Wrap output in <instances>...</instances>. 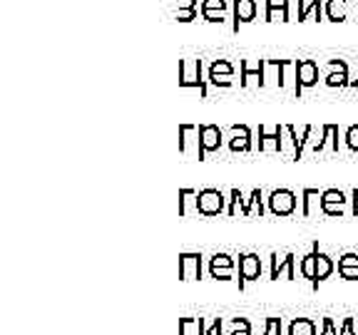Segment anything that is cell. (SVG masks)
Returning <instances> with one entry per match:
<instances>
[{"instance_id":"cell-1","label":"cell","mask_w":358,"mask_h":335,"mask_svg":"<svg viewBox=\"0 0 358 335\" xmlns=\"http://www.w3.org/2000/svg\"><path fill=\"white\" fill-rule=\"evenodd\" d=\"M204 62L197 58L179 60V87H197L199 94L207 100V80H204Z\"/></svg>"},{"instance_id":"cell-2","label":"cell","mask_w":358,"mask_h":335,"mask_svg":"<svg viewBox=\"0 0 358 335\" xmlns=\"http://www.w3.org/2000/svg\"><path fill=\"white\" fill-rule=\"evenodd\" d=\"M227 206V199L221 194L219 189H202L197 191V199H194V212L202 214V216H219Z\"/></svg>"},{"instance_id":"cell-3","label":"cell","mask_w":358,"mask_h":335,"mask_svg":"<svg viewBox=\"0 0 358 335\" xmlns=\"http://www.w3.org/2000/svg\"><path fill=\"white\" fill-rule=\"evenodd\" d=\"M318 85V65L314 60H296V70H293V92L301 97L304 89H311Z\"/></svg>"},{"instance_id":"cell-4","label":"cell","mask_w":358,"mask_h":335,"mask_svg":"<svg viewBox=\"0 0 358 335\" xmlns=\"http://www.w3.org/2000/svg\"><path fill=\"white\" fill-rule=\"evenodd\" d=\"M266 204H268V212L274 214V216H291V214H296L298 199L291 189H274V191L268 194Z\"/></svg>"},{"instance_id":"cell-5","label":"cell","mask_w":358,"mask_h":335,"mask_svg":"<svg viewBox=\"0 0 358 335\" xmlns=\"http://www.w3.org/2000/svg\"><path fill=\"white\" fill-rule=\"evenodd\" d=\"M262 276V259H259L257 253H241L239 256V291L246 289V283L251 281H259Z\"/></svg>"},{"instance_id":"cell-6","label":"cell","mask_w":358,"mask_h":335,"mask_svg":"<svg viewBox=\"0 0 358 335\" xmlns=\"http://www.w3.org/2000/svg\"><path fill=\"white\" fill-rule=\"evenodd\" d=\"M221 141H224V132H221V127H216V124H199V147H202V152H199V162L207 159L209 152H219Z\"/></svg>"},{"instance_id":"cell-7","label":"cell","mask_w":358,"mask_h":335,"mask_svg":"<svg viewBox=\"0 0 358 335\" xmlns=\"http://www.w3.org/2000/svg\"><path fill=\"white\" fill-rule=\"evenodd\" d=\"M284 144V124H259V152H279Z\"/></svg>"},{"instance_id":"cell-8","label":"cell","mask_w":358,"mask_h":335,"mask_svg":"<svg viewBox=\"0 0 358 335\" xmlns=\"http://www.w3.org/2000/svg\"><path fill=\"white\" fill-rule=\"evenodd\" d=\"M202 253H179V281H199L202 278Z\"/></svg>"},{"instance_id":"cell-9","label":"cell","mask_w":358,"mask_h":335,"mask_svg":"<svg viewBox=\"0 0 358 335\" xmlns=\"http://www.w3.org/2000/svg\"><path fill=\"white\" fill-rule=\"evenodd\" d=\"M281 273H287L289 281L296 278V253H271V281H279Z\"/></svg>"},{"instance_id":"cell-10","label":"cell","mask_w":358,"mask_h":335,"mask_svg":"<svg viewBox=\"0 0 358 335\" xmlns=\"http://www.w3.org/2000/svg\"><path fill=\"white\" fill-rule=\"evenodd\" d=\"M209 83L214 87H232L234 85V65L229 60H214L209 65Z\"/></svg>"},{"instance_id":"cell-11","label":"cell","mask_w":358,"mask_h":335,"mask_svg":"<svg viewBox=\"0 0 358 335\" xmlns=\"http://www.w3.org/2000/svg\"><path fill=\"white\" fill-rule=\"evenodd\" d=\"M209 276L216 281H234V259L229 253H214L209 259Z\"/></svg>"},{"instance_id":"cell-12","label":"cell","mask_w":358,"mask_h":335,"mask_svg":"<svg viewBox=\"0 0 358 335\" xmlns=\"http://www.w3.org/2000/svg\"><path fill=\"white\" fill-rule=\"evenodd\" d=\"M257 12H259L257 0H234V25H232L234 33H239V25L254 23Z\"/></svg>"},{"instance_id":"cell-13","label":"cell","mask_w":358,"mask_h":335,"mask_svg":"<svg viewBox=\"0 0 358 335\" xmlns=\"http://www.w3.org/2000/svg\"><path fill=\"white\" fill-rule=\"evenodd\" d=\"M251 77H257L259 87H264V60H241L239 62V83H241V87H249Z\"/></svg>"},{"instance_id":"cell-14","label":"cell","mask_w":358,"mask_h":335,"mask_svg":"<svg viewBox=\"0 0 358 335\" xmlns=\"http://www.w3.org/2000/svg\"><path fill=\"white\" fill-rule=\"evenodd\" d=\"M264 6H266V10H264V20L266 23H274V20L289 23L291 20V15H289L291 0H264Z\"/></svg>"},{"instance_id":"cell-15","label":"cell","mask_w":358,"mask_h":335,"mask_svg":"<svg viewBox=\"0 0 358 335\" xmlns=\"http://www.w3.org/2000/svg\"><path fill=\"white\" fill-rule=\"evenodd\" d=\"M229 149L232 152H249L251 149V130L246 124H234L229 130Z\"/></svg>"},{"instance_id":"cell-16","label":"cell","mask_w":358,"mask_h":335,"mask_svg":"<svg viewBox=\"0 0 358 335\" xmlns=\"http://www.w3.org/2000/svg\"><path fill=\"white\" fill-rule=\"evenodd\" d=\"M339 137H341L339 135V124H323V127H321V139H318L316 144L311 147V152H314V154L323 152L328 141H331V149H334V152H339Z\"/></svg>"},{"instance_id":"cell-17","label":"cell","mask_w":358,"mask_h":335,"mask_svg":"<svg viewBox=\"0 0 358 335\" xmlns=\"http://www.w3.org/2000/svg\"><path fill=\"white\" fill-rule=\"evenodd\" d=\"M326 18L331 23H343L351 18V6L348 0H326Z\"/></svg>"},{"instance_id":"cell-18","label":"cell","mask_w":358,"mask_h":335,"mask_svg":"<svg viewBox=\"0 0 358 335\" xmlns=\"http://www.w3.org/2000/svg\"><path fill=\"white\" fill-rule=\"evenodd\" d=\"M321 15H326V6H323V0H311V3L298 0V23H304V20H309V18L321 20Z\"/></svg>"},{"instance_id":"cell-19","label":"cell","mask_w":358,"mask_h":335,"mask_svg":"<svg viewBox=\"0 0 358 335\" xmlns=\"http://www.w3.org/2000/svg\"><path fill=\"white\" fill-rule=\"evenodd\" d=\"M334 259L328 256V253L318 251V264H316V278H314V283H311V289L316 291L318 283H323L326 278H331V273H334Z\"/></svg>"},{"instance_id":"cell-20","label":"cell","mask_w":358,"mask_h":335,"mask_svg":"<svg viewBox=\"0 0 358 335\" xmlns=\"http://www.w3.org/2000/svg\"><path fill=\"white\" fill-rule=\"evenodd\" d=\"M318 243H314L311 246V251L306 253V256H301V276L306 278V281L314 283V278H316V264H318Z\"/></svg>"},{"instance_id":"cell-21","label":"cell","mask_w":358,"mask_h":335,"mask_svg":"<svg viewBox=\"0 0 358 335\" xmlns=\"http://www.w3.org/2000/svg\"><path fill=\"white\" fill-rule=\"evenodd\" d=\"M321 206V191L318 189H304L301 191V216H314V206Z\"/></svg>"},{"instance_id":"cell-22","label":"cell","mask_w":358,"mask_h":335,"mask_svg":"<svg viewBox=\"0 0 358 335\" xmlns=\"http://www.w3.org/2000/svg\"><path fill=\"white\" fill-rule=\"evenodd\" d=\"M191 137H199L197 124H179V152L182 154H191Z\"/></svg>"},{"instance_id":"cell-23","label":"cell","mask_w":358,"mask_h":335,"mask_svg":"<svg viewBox=\"0 0 358 335\" xmlns=\"http://www.w3.org/2000/svg\"><path fill=\"white\" fill-rule=\"evenodd\" d=\"M348 201L351 199L341 189H326V191H321V209H326V206H346Z\"/></svg>"},{"instance_id":"cell-24","label":"cell","mask_w":358,"mask_h":335,"mask_svg":"<svg viewBox=\"0 0 358 335\" xmlns=\"http://www.w3.org/2000/svg\"><path fill=\"white\" fill-rule=\"evenodd\" d=\"M289 335H316V323L311 318H293L289 323Z\"/></svg>"},{"instance_id":"cell-25","label":"cell","mask_w":358,"mask_h":335,"mask_svg":"<svg viewBox=\"0 0 358 335\" xmlns=\"http://www.w3.org/2000/svg\"><path fill=\"white\" fill-rule=\"evenodd\" d=\"M321 335H356V333H353V318H346V320H343V325H341L339 330L334 328V320H331V318H323Z\"/></svg>"},{"instance_id":"cell-26","label":"cell","mask_w":358,"mask_h":335,"mask_svg":"<svg viewBox=\"0 0 358 335\" xmlns=\"http://www.w3.org/2000/svg\"><path fill=\"white\" fill-rule=\"evenodd\" d=\"M241 209V214H244V209H246V201H244V194L239 191V189H232V194H229V209H227V214L229 216H234V214Z\"/></svg>"},{"instance_id":"cell-27","label":"cell","mask_w":358,"mask_h":335,"mask_svg":"<svg viewBox=\"0 0 358 335\" xmlns=\"http://www.w3.org/2000/svg\"><path fill=\"white\" fill-rule=\"evenodd\" d=\"M197 199V189H179V216H187V204Z\"/></svg>"},{"instance_id":"cell-28","label":"cell","mask_w":358,"mask_h":335,"mask_svg":"<svg viewBox=\"0 0 358 335\" xmlns=\"http://www.w3.org/2000/svg\"><path fill=\"white\" fill-rule=\"evenodd\" d=\"M257 206L259 214H264V194H262V189H254L251 191V199L246 201V209H244V216H251V209Z\"/></svg>"},{"instance_id":"cell-29","label":"cell","mask_w":358,"mask_h":335,"mask_svg":"<svg viewBox=\"0 0 358 335\" xmlns=\"http://www.w3.org/2000/svg\"><path fill=\"white\" fill-rule=\"evenodd\" d=\"M229 3L227 0H202L199 10L202 12H227Z\"/></svg>"},{"instance_id":"cell-30","label":"cell","mask_w":358,"mask_h":335,"mask_svg":"<svg viewBox=\"0 0 358 335\" xmlns=\"http://www.w3.org/2000/svg\"><path fill=\"white\" fill-rule=\"evenodd\" d=\"M343 141H346V147L351 149V152H358V124L348 127L346 135H343Z\"/></svg>"},{"instance_id":"cell-31","label":"cell","mask_w":358,"mask_h":335,"mask_svg":"<svg viewBox=\"0 0 358 335\" xmlns=\"http://www.w3.org/2000/svg\"><path fill=\"white\" fill-rule=\"evenodd\" d=\"M262 335H281V318H266Z\"/></svg>"},{"instance_id":"cell-32","label":"cell","mask_w":358,"mask_h":335,"mask_svg":"<svg viewBox=\"0 0 358 335\" xmlns=\"http://www.w3.org/2000/svg\"><path fill=\"white\" fill-rule=\"evenodd\" d=\"M339 268H358V253H343L339 259Z\"/></svg>"},{"instance_id":"cell-33","label":"cell","mask_w":358,"mask_h":335,"mask_svg":"<svg viewBox=\"0 0 358 335\" xmlns=\"http://www.w3.org/2000/svg\"><path fill=\"white\" fill-rule=\"evenodd\" d=\"M197 8H191V10H177V15L174 18L179 20V23H191V20H197Z\"/></svg>"},{"instance_id":"cell-34","label":"cell","mask_w":358,"mask_h":335,"mask_svg":"<svg viewBox=\"0 0 358 335\" xmlns=\"http://www.w3.org/2000/svg\"><path fill=\"white\" fill-rule=\"evenodd\" d=\"M321 214H326V216H343L346 206H326V209H321Z\"/></svg>"},{"instance_id":"cell-35","label":"cell","mask_w":358,"mask_h":335,"mask_svg":"<svg viewBox=\"0 0 358 335\" xmlns=\"http://www.w3.org/2000/svg\"><path fill=\"white\" fill-rule=\"evenodd\" d=\"M343 281H358V268H339Z\"/></svg>"},{"instance_id":"cell-36","label":"cell","mask_w":358,"mask_h":335,"mask_svg":"<svg viewBox=\"0 0 358 335\" xmlns=\"http://www.w3.org/2000/svg\"><path fill=\"white\" fill-rule=\"evenodd\" d=\"M229 328H249L251 330V323L246 318H229Z\"/></svg>"},{"instance_id":"cell-37","label":"cell","mask_w":358,"mask_h":335,"mask_svg":"<svg viewBox=\"0 0 358 335\" xmlns=\"http://www.w3.org/2000/svg\"><path fill=\"white\" fill-rule=\"evenodd\" d=\"M202 18L207 23H224V12H202Z\"/></svg>"},{"instance_id":"cell-38","label":"cell","mask_w":358,"mask_h":335,"mask_svg":"<svg viewBox=\"0 0 358 335\" xmlns=\"http://www.w3.org/2000/svg\"><path fill=\"white\" fill-rule=\"evenodd\" d=\"M199 8V0H177V10H191Z\"/></svg>"},{"instance_id":"cell-39","label":"cell","mask_w":358,"mask_h":335,"mask_svg":"<svg viewBox=\"0 0 358 335\" xmlns=\"http://www.w3.org/2000/svg\"><path fill=\"white\" fill-rule=\"evenodd\" d=\"M351 204H353V209H351L353 216H358V189H353L351 191Z\"/></svg>"},{"instance_id":"cell-40","label":"cell","mask_w":358,"mask_h":335,"mask_svg":"<svg viewBox=\"0 0 358 335\" xmlns=\"http://www.w3.org/2000/svg\"><path fill=\"white\" fill-rule=\"evenodd\" d=\"M229 335H251V330L249 328H232Z\"/></svg>"},{"instance_id":"cell-41","label":"cell","mask_w":358,"mask_h":335,"mask_svg":"<svg viewBox=\"0 0 358 335\" xmlns=\"http://www.w3.org/2000/svg\"><path fill=\"white\" fill-rule=\"evenodd\" d=\"M348 6L353 8V15H356V20H358V0H348Z\"/></svg>"}]
</instances>
